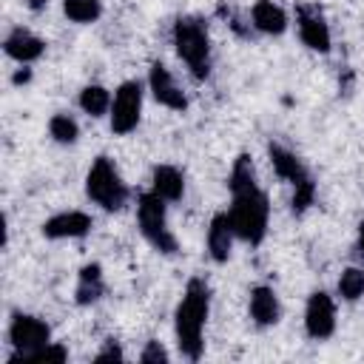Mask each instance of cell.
<instances>
[{"mask_svg":"<svg viewBox=\"0 0 364 364\" xmlns=\"http://www.w3.org/2000/svg\"><path fill=\"white\" fill-rule=\"evenodd\" d=\"M48 341H51V327L43 318H37L31 313H11V321H9V344L14 347V353L9 355V364L28 361V355L37 353Z\"/></svg>","mask_w":364,"mask_h":364,"instance_id":"7","label":"cell"},{"mask_svg":"<svg viewBox=\"0 0 364 364\" xmlns=\"http://www.w3.org/2000/svg\"><path fill=\"white\" fill-rule=\"evenodd\" d=\"M111 91L105 88V85H100V82H91V85H85L82 91H80V97H77V102H80V108L88 114V117H105L108 111H111Z\"/></svg>","mask_w":364,"mask_h":364,"instance_id":"19","label":"cell"},{"mask_svg":"<svg viewBox=\"0 0 364 364\" xmlns=\"http://www.w3.org/2000/svg\"><path fill=\"white\" fill-rule=\"evenodd\" d=\"M304 333L313 341H324L336 333V301L327 290H313L304 304Z\"/></svg>","mask_w":364,"mask_h":364,"instance_id":"8","label":"cell"},{"mask_svg":"<svg viewBox=\"0 0 364 364\" xmlns=\"http://www.w3.org/2000/svg\"><path fill=\"white\" fill-rule=\"evenodd\" d=\"M151 191L159 193L165 202H179L185 196V176L176 165H154L151 171Z\"/></svg>","mask_w":364,"mask_h":364,"instance_id":"16","label":"cell"},{"mask_svg":"<svg viewBox=\"0 0 364 364\" xmlns=\"http://www.w3.org/2000/svg\"><path fill=\"white\" fill-rule=\"evenodd\" d=\"M148 91L154 94V100L171 111H185L188 108V97L179 88V82L173 80V74L168 71L165 63H154L148 71Z\"/></svg>","mask_w":364,"mask_h":364,"instance_id":"10","label":"cell"},{"mask_svg":"<svg viewBox=\"0 0 364 364\" xmlns=\"http://www.w3.org/2000/svg\"><path fill=\"white\" fill-rule=\"evenodd\" d=\"M336 287H338V296H341L344 301H358V299L364 296V270L355 267V264L344 267Z\"/></svg>","mask_w":364,"mask_h":364,"instance_id":"23","label":"cell"},{"mask_svg":"<svg viewBox=\"0 0 364 364\" xmlns=\"http://www.w3.org/2000/svg\"><path fill=\"white\" fill-rule=\"evenodd\" d=\"M296 23H299V37L310 51H318V54L330 51L333 37H330V26H327L318 6H299L296 9Z\"/></svg>","mask_w":364,"mask_h":364,"instance_id":"9","label":"cell"},{"mask_svg":"<svg viewBox=\"0 0 364 364\" xmlns=\"http://www.w3.org/2000/svg\"><path fill=\"white\" fill-rule=\"evenodd\" d=\"M173 48L196 80L210 74V37L202 17H179L173 23Z\"/></svg>","mask_w":364,"mask_h":364,"instance_id":"3","label":"cell"},{"mask_svg":"<svg viewBox=\"0 0 364 364\" xmlns=\"http://www.w3.org/2000/svg\"><path fill=\"white\" fill-rule=\"evenodd\" d=\"M43 3H46V0H28V6H31V9H40Z\"/></svg>","mask_w":364,"mask_h":364,"instance_id":"30","label":"cell"},{"mask_svg":"<svg viewBox=\"0 0 364 364\" xmlns=\"http://www.w3.org/2000/svg\"><path fill=\"white\" fill-rule=\"evenodd\" d=\"M63 14L71 23H94L102 14V0H63Z\"/></svg>","mask_w":364,"mask_h":364,"instance_id":"22","label":"cell"},{"mask_svg":"<svg viewBox=\"0 0 364 364\" xmlns=\"http://www.w3.org/2000/svg\"><path fill=\"white\" fill-rule=\"evenodd\" d=\"M256 185V168H253V159L247 154H239L233 159V168H230V176H228V188L230 193L236 191H247Z\"/></svg>","mask_w":364,"mask_h":364,"instance_id":"21","label":"cell"},{"mask_svg":"<svg viewBox=\"0 0 364 364\" xmlns=\"http://www.w3.org/2000/svg\"><path fill=\"white\" fill-rule=\"evenodd\" d=\"M3 51L14 60V63H20V65H28V63H34L37 57H43V51H46V43L37 37V34H31L28 28H11L9 34H6V40H3Z\"/></svg>","mask_w":364,"mask_h":364,"instance_id":"13","label":"cell"},{"mask_svg":"<svg viewBox=\"0 0 364 364\" xmlns=\"http://www.w3.org/2000/svg\"><path fill=\"white\" fill-rule=\"evenodd\" d=\"M28 80H31V68H23V71L14 74V82H17V85H20V82H28Z\"/></svg>","mask_w":364,"mask_h":364,"instance_id":"29","label":"cell"},{"mask_svg":"<svg viewBox=\"0 0 364 364\" xmlns=\"http://www.w3.org/2000/svg\"><path fill=\"white\" fill-rule=\"evenodd\" d=\"M85 196L100 205L108 213H117L128 205L131 199V188L125 185V179L119 176L117 165L111 156H97L85 173Z\"/></svg>","mask_w":364,"mask_h":364,"instance_id":"4","label":"cell"},{"mask_svg":"<svg viewBox=\"0 0 364 364\" xmlns=\"http://www.w3.org/2000/svg\"><path fill=\"white\" fill-rule=\"evenodd\" d=\"M171 355H168V350L159 344V341H148L145 344V350L139 353V361L142 364H165Z\"/></svg>","mask_w":364,"mask_h":364,"instance_id":"26","label":"cell"},{"mask_svg":"<svg viewBox=\"0 0 364 364\" xmlns=\"http://www.w3.org/2000/svg\"><path fill=\"white\" fill-rule=\"evenodd\" d=\"M355 256L364 259V222L358 225V236H355Z\"/></svg>","mask_w":364,"mask_h":364,"instance_id":"28","label":"cell"},{"mask_svg":"<svg viewBox=\"0 0 364 364\" xmlns=\"http://www.w3.org/2000/svg\"><path fill=\"white\" fill-rule=\"evenodd\" d=\"M142 100H145V85L139 80H125L117 85L114 100H111V111H108V128L117 136L131 134L139 125L142 117Z\"/></svg>","mask_w":364,"mask_h":364,"instance_id":"6","label":"cell"},{"mask_svg":"<svg viewBox=\"0 0 364 364\" xmlns=\"http://www.w3.org/2000/svg\"><path fill=\"white\" fill-rule=\"evenodd\" d=\"M250 26L262 34L279 37L287 31V11L273 0H256L250 9Z\"/></svg>","mask_w":364,"mask_h":364,"instance_id":"15","label":"cell"},{"mask_svg":"<svg viewBox=\"0 0 364 364\" xmlns=\"http://www.w3.org/2000/svg\"><path fill=\"white\" fill-rule=\"evenodd\" d=\"M105 296V279H102V267L97 262L82 264L80 276H77V290H74V301L80 307H88L94 301H100Z\"/></svg>","mask_w":364,"mask_h":364,"instance_id":"17","label":"cell"},{"mask_svg":"<svg viewBox=\"0 0 364 364\" xmlns=\"http://www.w3.org/2000/svg\"><path fill=\"white\" fill-rule=\"evenodd\" d=\"M136 225L154 250H159L165 256H173L179 250V242L168 228V202L159 193L142 191L136 196Z\"/></svg>","mask_w":364,"mask_h":364,"instance_id":"5","label":"cell"},{"mask_svg":"<svg viewBox=\"0 0 364 364\" xmlns=\"http://www.w3.org/2000/svg\"><path fill=\"white\" fill-rule=\"evenodd\" d=\"M316 199V185H313V176L301 179L293 185V213H304Z\"/></svg>","mask_w":364,"mask_h":364,"instance_id":"24","label":"cell"},{"mask_svg":"<svg viewBox=\"0 0 364 364\" xmlns=\"http://www.w3.org/2000/svg\"><path fill=\"white\" fill-rule=\"evenodd\" d=\"M233 242H236V230H233V225H230L228 210H225V213H213V216H210V225H208V233H205L208 256H210L216 264H225V262L230 259Z\"/></svg>","mask_w":364,"mask_h":364,"instance_id":"12","label":"cell"},{"mask_svg":"<svg viewBox=\"0 0 364 364\" xmlns=\"http://www.w3.org/2000/svg\"><path fill=\"white\" fill-rule=\"evenodd\" d=\"M48 136H51L54 142H60V145H74V142L80 139V125H77V119H74L71 114L57 111V114L48 119Z\"/></svg>","mask_w":364,"mask_h":364,"instance_id":"20","label":"cell"},{"mask_svg":"<svg viewBox=\"0 0 364 364\" xmlns=\"http://www.w3.org/2000/svg\"><path fill=\"white\" fill-rule=\"evenodd\" d=\"M210 313V287L205 279L193 276L185 284V293L173 310V336H176V347L188 361H199L205 341V321Z\"/></svg>","mask_w":364,"mask_h":364,"instance_id":"1","label":"cell"},{"mask_svg":"<svg viewBox=\"0 0 364 364\" xmlns=\"http://www.w3.org/2000/svg\"><path fill=\"white\" fill-rule=\"evenodd\" d=\"M247 310H250V318H253L256 327H273V324H279V318H282L279 296H276V290L267 287V284H256V287L250 290Z\"/></svg>","mask_w":364,"mask_h":364,"instance_id":"14","label":"cell"},{"mask_svg":"<svg viewBox=\"0 0 364 364\" xmlns=\"http://www.w3.org/2000/svg\"><path fill=\"white\" fill-rule=\"evenodd\" d=\"M94 228V219L85 213V210H63V213H54L43 222V236L46 239H80L85 236L88 230Z\"/></svg>","mask_w":364,"mask_h":364,"instance_id":"11","label":"cell"},{"mask_svg":"<svg viewBox=\"0 0 364 364\" xmlns=\"http://www.w3.org/2000/svg\"><path fill=\"white\" fill-rule=\"evenodd\" d=\"M267 154H270V165H273V171H276L282 179H287L290 185H296V182H301V179L310 176V173L304 171L301 159H299L293 151H287L284 145L270 142V145H267Z\"/></svg>","mask_w":364,"mask_h":364,"instance_id":"18","label":"cell"},{"mask_svg":"<svg viewBox=\"0 0 364 364\" xmlns=\"http://www.w3.org/2000/svg\"><path fill=\"white\" fill-rule=\"evenodd\" d=\"M122 358H125V353L119 350V344H117V341H105V347L94 355V361H97V364H100V361H122Z\"/></svg>","mask_w":364,"mask_h":364,"instance_id":"27","label":"cell"},{"mask_svg":"<svg viewBox=\"0 0 364 364\" xmlns=\"http://www.w3.org/2000/svg\"><path fill=\"white\" fill-rule=\"evenodd\" d=\"M230 196H233V199H230L228 216H230V225H233V230H236V239L245 242V245H250V247L262 245L264 236H267V222H270V202H267V193H264L259 185H253V188L236 191V193H230Z\"/></svg>","mask_w":364,"mask_h":364,"instance_id":"2","label":"cell"},{"mask_svg":"<svg viewBox=\"0 0 364 364\" xmlns=\"http://www.w3.org/2000/svg\"><path fill=\"white\" fill-rule=\"evenodd\" d=\"M65 358H68V350H65V344H60V341H48V344H43L37 353L28 355V361H54V364H63Z\"/></svg>","mask_w":364,"mask_h":364,"instance_id":"25","label":"cell"}]
</instances>
